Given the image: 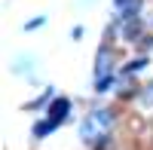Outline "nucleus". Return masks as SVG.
<instances>
[{
  "instance_id": "1",
  "label": "nucleus",
  "mask_w": 153,
  "mask_h": 150,
  "mask_svg": "<svg viewBox=\"0 0 153 150\" xmlns=\"http://www.w3.org/2000/svg\"><path fill=\"white\" fill-rule=\"evenodd\" d=\"M110 126H113V114H110L107 107H101V110H95V114H89V117L83 120L80 135H83L86 144H95V141H101V138H107Z\"/></svg>"
},
{
  "instance_id": "5",
  "label": "nucleus",
  "mask_w": 153,
  "mask_h": 150,
  "mask_svg": "<svg viewBox=\"0 0 153 150\" xmlns=\"http://www.w3.org/2000/svg\"><path fill=\"white\" fill-rule=\"evenodd\" d=\"M138 28H141V25H138V19H129V22L123 25V34L129 37V40H135V34H138Z\"/></svg>"
},
{
  "instance_id": "7",
  "label": "nucleus",
  "mask_w": 153,
  "mask_h": 150,
  "mask_svg": "<svg viewBox=\"0 0 153 150\" xmlns=\"http://www.w3.org/2000/svg\"><path fill=\"white\" fill-rule=\"evenodd\" d=\"M138 68H147V58H135L129 68H126V74H132V71H138Z\"/></svg>"
},
{
  "instance_id": "4",
  "label": "nucleus",
  "mask_w": 153,
  "mask_h": 150,
  "mask_svg": "<svg viewBox=\"0 0 153 150\" xmlns=\"http://www.w3.org/2000/svg\"><path fill=\"white\" fill-rule=\"evenodd\" d=\"M107 68H110V49H101V52H98V61H95V74H98V80L107 74Z\"/></svg>"
},
{
  "instance_id": "3",
  "label": "nucleus",
  "mask_w": 153,
  "mask_h": 150,
  "mask_svg": "<svg viewBox=\"0 0 153 150\" xmlns=\"http://www.w3.org/2000/svg\"><path fill=\"white\" fill-rule=\"evenodd\" d=\"M117 9H120V19L129 22L138 16V9H141V0H117Z\"/></svg>"
},
{
  "instance_id": "2",
  "label": "nucleus",
  "mask_w": 153,
  "mask_h": 150,
  "mask_svg": "<svg viewBox=\"0 0 153 150\" xmlns=\"http://www.w3.org/2000/svg\"><path fill=\"white\" fill-rule=\"evenodd\" d=\"M68 110H71V101H68V98H55L52 107H49V120H46V123H37V126H34V135H37V138L49 135V132H52L61 120L68 117Z\"/></svg>"
},
{
  "instance_id": "8",
  "label": "nucleus",
  "mask_w": 153,
  "mask_h": 150,
  "mask_svg": "<svg viewBox=\"0 0 153 150\" xmlns=\"http://www.w3.org/2000/svg\"><path fill=\"white\" fill-rule=\"evenodd\" d=\"M110 83H113L110 77H101V80H98V86H95V92H104V89H110Z\"/></svg>"
},
{
  "instance_id": "6",
  "label": "nucleus",
  "mask_w": 153,
  "mask_h": 150,
  "mask_svg": "<svg viewBox=\"0 0 153 150\" xmlns=\"http://www.w3.org/2000/svg\"><path fill=\"white\" fill-rule=\"evenodd\" d=\"M141 101H144V107H153V83H147V86H144Z\"/></svg>"
}]
</instances>
